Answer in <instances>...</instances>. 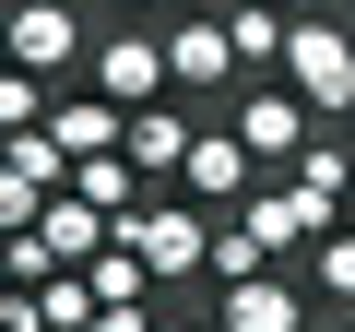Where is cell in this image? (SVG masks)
Wrapping results in <instances>:
<instances>
[{"mask_svg":"<svg viewBox=\"0 0 355 332\" xmlns=\"http://www.w3.org/2000/svg\"><path fill=\"white\" fill-rule=\"evenodd\" d=\"M119 107H166L178 95V60H166V36H142V24H119V36H95V60H83Z\"/></svg>","mask_w":355,"mask_h":332,"instance_id":"8","label":"cell"},{"mask_svg":"<svg viewBox=\"0 0 355 332\" xmlns=\"http://www.w3.org/2000/svg\"><path fill=\"white\" fill-rule=\"evenodd\" d=\"M296 273H308V297H320V308H355V214H343V226H320Z\"/></svg>","mask_w":355,"mask_h":332,"instance_id":"13","label":"cell"},{"mask_svg":"<svg viewBox=\"0 0 355 332\" xmlns=\"http://www.w3.org/2000/svg\"><path fill=\"white\" fill-rule=\"evenodd\" d=\"M119 238L154 261V285H214V202H142Z\"/></svg>","mask_w":355,"mask_h":332,"instance_id":"1","label":"cell"},{"mask_svg":"<svg viewBox=\"0 0 355 332\" xmlns=\"http://www.w3.org/2000/svg\"><path fill=\"white\" fill-rule=\"evenodd\" d=\"M284 13H331V0H284Z\"/></svg>","mask_w":355,"mask_h":332,"instance_id":"20","label":"cell"},{"mask_svg":"<svg viewBox=\"0 0 355 332\" xmlns=\"http://www.w3.org/2000/svg\"><path fill=\"white\" fill-rule=\"evenodd\" d=\"M48 214V179H24V166H0V238H12V226H36Z\"/></svg>","mask_w":355,"mask_h":332,"instance_id":"16","label":"cell"},{"mask_svg":"<svg viewBox=\"0 0 355 332\" xmlns=\"http://www.w3.org/2000/svg\"><path fill=\"white\" fill-rule=\"evenodd\" d=\"M178 190H190V202H214V214H237L249 190H261V154H249V131L214 107L202 119V142H190V179H178Z\"/></svg>","mask_w":355,"mask_h":332,"instance_id":"6","label":"cell"},{"mask_svg":"<svg viewBox=\"0 0 355 332\" xmlns=\"http://www.w3.org/2000/svg\"><path fill=\"white\" fill-rule=\"evenodd\" d=\"M320 320V297H308V273H249V285H214V332H308Z\"/></svg>","mask_w":355,"mask_h":332,"instance_id":"5","label":"cell"},{"mask_svg":"<svg viewBox=\"0 0 355 332\" xmlns=\"http://www.w3.org/2000/svg\"><path fill=\"white\" fill-rule=\"evenodd\" d=\"M36 308H48V332H83V320H95L107 297H95V273H83V261H60V273L36 285Z\"/></svg>","mask_w":355,"mask_h":332,"instance_id":"14","label":"cell"},{"mask_svg":"<svg viewBox=\"0 0 355 332\" xmlns=\"http://www.w3.org/2000/svg\"><path fill=\"white\" fill-rule=\"evenodd\" d=\"M343 131H355V107H343Z\"/></svg>","mask_w":355,"mask_h":332,"instance_id":"21","label":"cell"},{"mask_svg":"<svg viewBox=\"0 0 355 332\" xmlns=\"http://www.w3.org/2000/svg\"><path fill=\"white\" fill-rule=\"evenodd\" d=\"M83 332H154V308H95Z\"/></svg>","mask_w":355,"mask_h":332,"instance_id":"18","label":"cell"},{"mask_svg":"<svg viewBox=\"0 0 355 332\" xmlns=\"http://www.w3.org/2000/svg\"><path fill=\"white\" fill-rule=\"evenodd\" d=\"M284 83H296L320 119H343V107H355V24L296 13V36H284Z\"/></svg>","mask_w":355,"mask_h":332,"instance_id":"2","label":"cell"},{"mask_svg":"<svg viewBox=\"0 0 355 332\" xmlns=\"http://www.w3.org/2000/svg\"><path fill=\"white\" fill-rule=\"evenodd\" d=\"M166 60H178V95H190V107H225V95L249 83V60H237V36H225V0H214V13H178V24H166Z\"/></svg>","mask_w":355,"mask_h":332,"instance_id":"3","label":"cell"},{"mask_svg":"<svg viewBox=\"0 0 355 332\" xmlns=\"http://www.w3.org/2000/svg\"><path fill=\"white\" fill-rule=\"evenodd\" d=\"M0 48H12L24 72H83L95 60V36H83V13H71V0H12V24H0Z\"/></svg>","mask_w":355,"mask_h":332,"instance_id":"7","label":"cell"},{"mask_svg":"<svg viewBox=\"0 0 355 332\" xmlns=\"http://www.w3.org/2000/svg\"><path fill=\"white\" fill-rule=\"evenodd\" d=\"M0 332H48V308H36V285H12V297H0Z\"/></svg>","mask_w":355,"mask_h":332,"instance_id":"17","label":"cell"},{"mask_svg":"<svg viewBox=\"0 0 355 332\" xmlns=\"http://www.w3.org/2000/svg\"><path fill=\"white\" fill-rule=\"evenodd\" d=\"M225 36H237V60H249V72H284L296 13H284V0H225Z\"/></svg>","mask_w":355,"mask_h":332,"instance_id":"12","label":"cell"},{"mask_svg":"<svg viewBox=\"0 0 355 332\" xmlns=\"http://www.w3.org/2000/svg\"><path fill=\"white\" fill-rule=\"evenodd\" d=\"M36 238H48V261H95V249H119V214H95L83 190H48Z\"/></svg>","mask_w":355,"mask_h":332,"instance_id":"11","label":"cell"},{"mask_svg":"<svg viewBox=\"0 0 355 332\" xmlns=\"http://www.w3.org/2000/svg\"><path fill=\"white\" fill-rule=\"evenodd\" d=\"M190 142H202L190 95H178V107H130V166H142V179H190Z\"/></svg>","mask_w":355,"mask_h":332,"instance_id":"10","label":"cell"},{"mask_svg":"<svg viewBox=\"0 0 355 332\" xmlns=\"http://www.w3.org/2000/svg\"><path fill=\"white\" fill-rule=\"evenodd\" d=\"M249 273H272V249H261V238L225 214V226H214V285H249Z\"/></svg>","mask_w":355,"mask_h":332,"instance_id":"15","label":"cell"},{"mask_svg":"<svg viewBox=\"0 0 355 332\" xmlns=\"http://www.w3.org/2000/svg\"><path fill=\"white\" fill-rule=\"evenodd\" d=\"M237 226H249V238H261L272 261H308V238H320V214H308V190H296V179H284V190L261 179V190L237 202Z\"/></svg>","mask_w":355,"mask_h":332,"instance_id":"9","label":"cell"},{"mask_svg":"<svg viewBox=\"0 0 355 332\" xmlns=\"http://www.w3.org/2000/svg\"><path fill=\"white\" fill-rule=\"evenodd\" d=\"M154 332H214V320L202 308H154Z\"/></svg>","mask_w":355,"mask_h":332,"instance_id":"19","label":"cell"},{"mask_svg":"<svg viewBox=\"0 0 355 332\" xmlns=\"http://www.w3.org/2000/svg\"><path fill=\"white\" fill-rule=\"evenodd\" d=\"M225 119L249 131V154H261V166H296V154L320 142V107H308L296 83H237V95H225Z\"/></svg>","mask_w":355,"mask_h":332,"instance_id":"4","label":"cell"}]
</instances>
